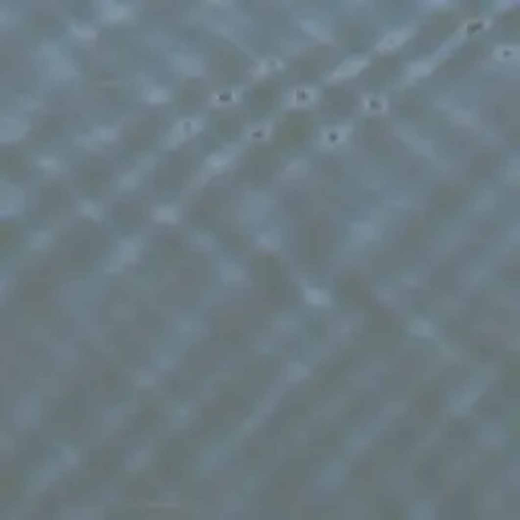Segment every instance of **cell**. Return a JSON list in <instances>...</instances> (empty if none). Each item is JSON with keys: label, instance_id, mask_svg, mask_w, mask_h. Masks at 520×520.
Listing matches in <instances>:
<instances>
[{"label": "cell", "instance_id": "obj_1", "mask_svg": "<svg viewBox=\"0 0 520 520\" xmlns=\"http://www.w3.org/2000/svg\"><path fill=\"white\" fill-rule=\"evenodd\" d=\"M24 122L23 120H17V118H4L2 120V126H0V139L4 142L8 141H17L24 134Z\"/></svg>", "mask_w": 520, "mask_h": 520}, {"label": "cell", "instance_id": "obj_2", "mask_svg": "<svg viewBox=\"0 0 520 520\" xmlns=\"http://www.w3.org/2000/svg\"><path fill=\"white\" fill-rule=\"evenodd\" d=\"M408 35H410V31L408 29H399V31H392V33H388L384 39L380 41V45H378V49L380 51H394V49H399L404 41L408 39Z\"/></svg>", "mask_w": 520, "mask_h": 520}, {"label": "cell", "instance_id": "obj_3", "mask_svg": "<svg viewBox=\"0 0 520 520\" xmlns=\"http://www.w3.org/2000/svg\"><path fill=\"white\" fill-rule=\"evenodd\" d=\"M362 67H364V59H358V57L348 59L346 63H341V67H337V71L333 73V77H352V75L358 73Z\"/></svg>", "mask_w": 520, "mask_h": 520}, {"label": "cell", "instance_id": "obj_4", "mask_svg": "<svg viewBox=\"0 0 520 520\" xmlns=\"http://www.w3.org/2000/svg\"><path fill=\"white\" fill-rule=\"evenodd\" d=\"M130 12L132 10L128 6H124V4H106L104 6V17L106 19H116V21H120V19H126Z\"/></svg>", "mask_w": 520, "mask_h": 520}, {"label": "cell", "instance_id": "obj_5", "mask_svg": "<svg viewBox=\"0 0 520 520\" xmlns=\"http://www.w3.org/2000/svg\"><path fill=\"white\" fill-rule=\"evenodd\" d=\"M177 63H179L177 67H179L181 71L189 73V75L199 73V70H201V65H199V61L195 57H185V55H181V57H177Z\"/></svg>", "mask_w": 520, "mask_h": 520}, {"label": "cell", "instance_id": "obj_6", "mask_svg": "<svg viewBox=\"0 0 520 520\" xmlns=\"http://www.w3.org/2000/svg\"><path fill=\"white\" fill-rule=\"evenodd\" d=\"M374 236V230L370 224H358V226H354L352 230V238L354 240H358V242H366V240H370Z\"/></svg>", "mask_w": 520, "mask_h": 520}, {"label": "cell", "instance_id": "obj_7", "mask_svg": "<svg viewBox=\"0 0 520 520\" xmlns=\"http://www.w3.org/2000/svg\"><path fill=\"white\" fill-rule=\"evenodd\" d=\"M136 254H139V246H136L134 242H126V244L120 248L118 258L122 260V262H128V260H134V258H136Z\"/></svg>", "mask_w": 520, "mask_h": 520}, {"label": "cell", "instance_id": "obj_8", "mask_svg": "<svg viewBox=\"0 0 520 520\" xmlns=\"http://www.w3.org/2000/svg\"><path fill=\"white\" fill-rule=\"evenodd\" d=\"M305 297H307V301L311 305H327V303H330V297H327L323 291H319V289H309Z\"/></svg>", "mask_w": 520, "mask_h": 520}, {"label": "cell", "instance_id": "obj_9", "mask_svg": "<svg viewBox=\"0 0 520 520\" xmlns=\"http://www.w3.org/2000/svg\"><path fill=\"white\" fill-rule=\"evenodd\" d=\"M230 163V155L228 153H215L208 159V167L210 169H224Z\"/></svg>", "mask_w": 520, "mask_h": 520}, {"label": "cell", "instance_id": "obj_10", "mask_svg": "<svg viewBox=\"0 0 520 520\" xmlns=\"http://www.w3.org/2000/svg\"><path fill=\"white\" fill-rule=\"evenodd\" d=\"M429 70H431L429 61H419V63H413V65L408 67V73L413 75V77H419V75H425V73H429Z\"/></svg>", "mask_w": 520, "mask_h": 520}, {"label": "cell", "instance_id": "obj_11", "mask_svg": "<svg viewBox=\"0 0 520 520\" xmlns=\"http://www.w3.org/2000/svg\"><path fill=\"white\" fill-rule=\"evenodd\" d=\"M224 275H226V279H230V281H238V279L244 277V270H242L238 264H228V266H224Z\"/></svg>", "mask_w": 520, "mask_h": 520}, {"label": "cell", "instance_id": "obj_12", "mask_svg": "<svg viewBox=\"0 0 520 520\" xmlns=\"http://www.w3.org/2000/svg\"><path fill=\"white\" fill-rule=\"evenodd\" d=\"M148 100L150 102H163V100H167V92L163 90V88H153L148 92Z\"/></svg>", "mask_w": 520, "mask_h": 520}, {"label": "cell", "instance_id": "obj_13", "mask_svg": "<svg viewBox=\"0 0 520 520\" xmlns=\"http://www.w3.org/2000/svg\"><path fill=\"white\" fill-rule=\"evenodd\" d=\"M157 217H159V220H165V222H175L177 220V212L173 208H165V210H159Z\"/></svg>", "mask_w": 520, "mask_h": 520}, {"label": "cell", "instance_id": "obj_14", "mask_svg": "<svg viewBox=\"0 0 520 520\" xmlns=\"http://www.w3.org/2000/svg\"><path fill=\"white\" fill-rule=\"evenodd\" d=\"M305 29L311 31L313 35H319V37H323V33H325V31H323V26H319L317 23H313V21H311V23H305Z\"/></svg>", "mask_w": 520, "mask_h": 520}, {"label": "cell", "instance_id": "obj_15", "mask_svg": "<svg viewBox=\"0 0 520 520\" xmlns=\"http://www.w3.org/2000/svg\"><path fill=\"white\" fill-rule=\"evenodd\" d=\"M73 31H75V35H79V37H92V35H94V31H92V29H86V26H73Z\"/></svg>", "mask_w": 520, "mask_h": 520}, {"label": "cell", "instance_id": "obj_16", "mask_svg": "<svg viewBox=\"0 0 520 520\" xmlns=\"http://www.w3.org/2000/svg\"><path fill=\"white\" fill-rule=\"evenodd\" d=\"M421 325H423V327H415V331H417V333H425V335H431V333H433V330L429 327V323H421Z\"/></svg>", "mask_w": 520, "mask_h": 520}]
</instances>
